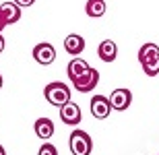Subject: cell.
Returning <instances> with one entry per match:
<instances>
[{
  "label": "cell",
  "instance_id": "1",
  "mask_svg": "<svg viewBox=\"0 0 159 155\" xmlns=\"http://www.w3.org/2000/svg\"><path fill=\"white\" fill-rule=\"evenodd\" d=\"M139 62H141L147 77L159 75V46H155V43H143V48L139 50Z\"/></svg>",
  "mask_w": 159,
  "mask_h": 155
},
{
  "label": "cell",
  "instance_id": "2",
  "mask_svg": "<svg viewBox=\"0 0 159 155\" xmlns=\"http://www.w3.org/2000/svg\"><path fill=\"white\" fill-rule=\"evenodd\" d=\"M43 95H46L48 102L52 103V106H56V107H62L66 102H70V89H68L64 83H60V81L46 85Z\"/></svg>",
  "mask_w": 159,
  "mask_h": 155
},
{
  "label": "cell",
  "instance_id": "3",
  "mask_svg": "<svg viewBox=\"0 0 159 155\" xmlns=\"http://www.w3.org/2000/svg\"><path fill=\"white\" fill-rule=\"evenodd\" d=\"M93 141L85 130H72L70 134V153L72 155H91Z\"/></svg>",
  "mask_w": 159,
  "mask_h": 155
},
{
  "label": "cell",
  "instance_id": "4",
  "mask_svg": "<svg viewBox=\"0 0 159 155\" xmlns=\"http://www.w3.org/2000/svg\"><path fill=\"white\" fill-rule=\"evenodd\" d=\"M70 83H72V87H75L77 91L87 93V91H91V89H95V87H97V83H99V72L89 66L83 75H79L77 79H72Z\"/></svg>",
  "mask_w": 159,
  "mask_h": 155
},
{
  "label": "cell",
  "instance_id": "5",
  "mask_svg": "<svg viewBox=\"0 0 159 155\" xmlns=\"http://www.w3.org/2000/svg\"><path fill=\"white\" fill-rule=\"evenodd\" d=\"M33 58H35L37 64H41V66H50L54 60H56V50H54L52 43H48V42L37 43L35 48H33Z\"/></svg>",
  "mask_w": 159,
  "mask_h": 155
},
{
  "label": "cell",
  "instance_id": "6",
  "mask_svg": "<svg viewBox=\"0 0 159 155\" xmlns=\"http://www.w3.org/2000/svg\"><path fill=\"white\" fill-rule=\"evenodd\" d=\"M110 103L116 112H124V110H128L130 103H132V93L130 89H114L110 93Z\"/></svg>",
  "mask_w": 159,
  "mask_h": 155
},
{
  "label": "cell",
  "instance_id": "7",
  "mask_svg": "<svg viewBox=\"0 0 159 155\" xmlns=\"http://www.w3.org/2000/svg\"><path fill=\"white\" fill-rule=\"evenodd\" d=\"M112 110L114 107H112V103H110V99H107L106 95H93V99H91V114H93V118L106 120Z\"/></svg>",
  "mask_w": 159,
  "mask_h": 155
},
{
  "label": "cell",
  "instance_id": "8",
  "mask_svg": "<svg viewBox=\"0 0 159 155\" xmlns=\"http://www.w3.org/2000/svg\"><path fill=\"white\" fill-rule=\"evenodd\" d=\"M60 118H62L64 124H70V126L79 124L81 122V107L72 102H66L64 106L60 107Z\"/></svg>",
  "mask_w": 159,
  "mask_h": 155
},
{
  "label": "cell",
  "instance_id": "9",
  "mask_svg": "<svg viewBox=\"0 0 159 155\" xmlns=\"http://www.w3.org/2000/svg\"><path fill=\"white\" fill-rule=\"evenodd\" d=\"M97 56H99L103 62H114L116 56H118V46L112 42V39H103L97 48Z\"/></svg>",
  "mask_w": 159,
  "mask_h": 155
},
{
  "label": "cell",
  "instance_id": "10",
  "mask_svg": "<svg viewBox=\"0 0 159 155\" xmlns=\"http://www.w3.org/2000/svg\"><path fill=\"white\" fill-rule=\"evenodd\" d=\"M64 50L70 56H79V54L85 50V39H83L81 35H77V33H70V35H66L64 39Z\"/></svg>",
  "mask_w": 159,
  "mask_h": 155
},
{
  "label": "cell",
  "instance_id": "11",
  "mask_svg": "<svg viewBox=\"0 0 159 155\" xmlns=\"http://www.w3.org/2000/svg\"><path fill=\"white\" fill-rule=\"evenodd\" d=\"M0 11H2V15H4V19H6V23H8V25L17 23L19 19H21V6H19L15 0L0 4Z\"/></svg>",
  "mask_w": 159,
  "mask_h": 155
},
{
  "label": "cell",
  "instance_id": "12",
  "mask_svg": "<svg viewBox=\"0 0 159 155\" xmlns=\"http://www.w3.org/2000/svg\"><path fill=\"white\" fill-rule=\"evenodd\" d=\"M35 134L39 139H50L54 134V122L50 118H37L35 120Z\"/></svg>",
  "mask_w": 159,
  "mask_h": 155
},
{
  "label": "cell",
  "instance_id": "13",
  "mask_svg": "<svg viewBox=\"0 0 159 155\" xmlns=\"http://www.w3.org/2000/svg\"><path fill=\"white\" fill-rule=\"evenodd\" d=\"M85 12H87V17H91V19L103 17V15H106V2H103V0H87Z\"/></svg>",
  "mask_w": 159,
  "mask_h": 155
},
{
  "label": "cell",
  "instance_id": "14",
  "mask_svg": "<svg viewBox=\"0 0 159 155\" xmlns=\"http://www.w3.org/2000/svg\"><path fill=\"white\" fill-rule=\"evenodd\" d=\"M87 68H89V64H87L83 58H79V56H77V58H72L70 62H68V68H66V72H68V79H70V81H72V79H77L79 75H83Z\"/></svg>",
  "mask_w": 159,
  "mask_h": 155
},
{
  "label": "cell",
  "instance_id": "15",
  "mask_svg": "<svg viewBox=\"0 0 159 155\" xmlns=\"http://www.w3.org/2000/svg\"><path fill=\"white\" fill-rule=\"evenodd\" d=\"M37 155H58V149H56L52 143H43L39 147V153Z\"/></svg>",
  "mask_w": 159,
  "mask_h": 155
},
{
  "label": "cell",
  "instance_id": "16",
  "mask_svg": "<svg viewBox=\"0 0 159 155\" xmlns=\"http://www.w3.org/2000/svg\"><path fill=\"white\" fill-rule=\"evenodd\" d=\"M15 2H17L21 8H27V6H31L33 2H35V0H15Z\"/></svg>",
  "mask_w": 159,
  "mask_h": 155
},
{
  "label": "cell",
  "instance_id": "17",
  "mask_svg": "<svg viewBox=\"0 0 159 155\" xmlns=\"http://www.w3.org/2000/svg\"><path fill=\"white\" fill-rule=\"evenodd\" d=\"M4 27H8V23H6L4 15H2V11H0V33H2V29H4Z\"/></svg>",
  "mask_w": 159,
  "mask_h": 155
},
{
  "label": "cell",
  "instance_id": "18",
  "mask_svg": "<svg viewBox=\"0 0 159 155\" xmlns=\"http://www.w3.org/2000/svg\"><path fill=\"white\" fill-rule=\"evenodd\" d=\"M2 52H4V37L0 35V54H2Z\"/></svg>",
  "mask_w": 159,
  "mask_h": 155
},
{
  "label": "cell",
  "instance_id": "19",
  "mask_svg": "<svg viewBox=\"0 0 159 155\" xmlns=\"http://www.w3.org/2000/svg\"><path fill=\"white\" fill-rule=\"evenodd\" d=\"M0 155H6V153H4V147H2V145H0Z\"/></svg>",
  "mask_w": 159,
  "mask_h": 155
},
{
  "label": "cell",
  "instance_id": "20",
  "mask_svg": "<svg viewBox=\"0 0 159 155\" xmlns=\"http://www.w3.org/2000/svg\"><path fill=\"white\" fill-rule=\"evenodd\" d=\"M0 89H2V75H0Z\"/></svg>",
  "mask_w": 159,
  "mask_h": 155
}]
</instances>
